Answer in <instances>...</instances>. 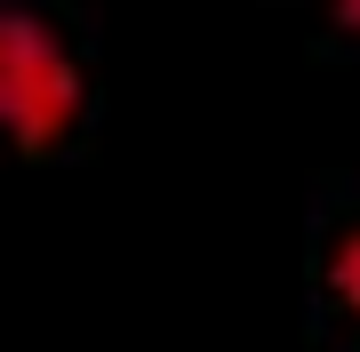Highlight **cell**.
Segmentation results:
<instances>
[{"instance_id":"obj_1","label":"cell","mask_w":360,"mask_h":352,"mask_svg":"<svg viewBox=\"0 0 360 352\" xmlns=\"http://www.w3.org/2000/svg\"><path fill=\"white\" fill-rule=\"evenodd\" d=\"M89 72L40 8H0V129L25 160H56L80 136Z\"/></svg>"},{"instance_id":"obj_2","label":"cell","mask_w":360,"mask_h":352,"mask_svg":"<svg viewBox=\"0 0 360 352\" xmlns=\"http://www.w3.org/2000/svg\"><path fill=\"white\" fill-rule=\"evenodd\" d=\"M321 280H328L336 313H345V320L360 328V224H345V233L328 240V264H321Z\"/></svg>"},{"instance_id":"obj_3","label":"cell","mask_w":360,"mask_h":352,"mask_svg":"<svg viewBox=\"0 0 360 352\" xmlns=\"http://www.w3.org/2000/svg\"><path fill=\"white\" fill-rule=\"evenodd\" d=\"M328 25H336V32H352V40H360V0H328Z\"/></svg>"}]
</instances>
